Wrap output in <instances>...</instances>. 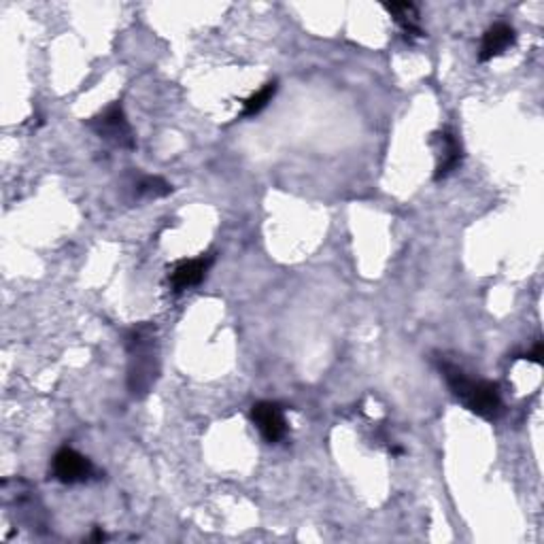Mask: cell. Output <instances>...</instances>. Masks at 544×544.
Listing matches in <instances>:
<instances>
[{
    "instance_id": "obj_11",
    "label": "cell",
    "mask_w": 544,
    "mask_h": 544,
    "mask_svg": "<svg viewBox=\"0 0 544 544\" xmlns=\"http://www.w3.org/2000/svg\"><path fill=\"white\" fill-rule=\"evenodd\" d=\"M136 191H139V196L157 198V196L170 194V185L166 183V181H162L160 177H145L136 183Z\"/></svg>"
},
{
    "instance_id": "obj_5",
    "label": "cell",
    "mask_w": 544,
    "mask_h": 544,
    "mask_svg": "<svg viewBox=\"0 0 544 544\" xmlns=\"http://www.w3.org/2000/svg\"><path fill=\"white\" fill-rule=\"evenodd\" d=\"M251 419L266 442H279L287 434V421L283 408L276 402H258L251 408Z\"/></svg>"
},
{
    "instance_id": "obj_12",
    "label": "cell",
    "mask_w": 544,
    "mask_h": 544,
    "mask_svg": "<svg viewBox=\"0 0 544 544\" xmlns=\"http://www.w3.org/2000/svg\"><path fill=\"white\" fill-rule=\"evenodd\" d=\"M542 343H536V347H534V351H531V353H527V360L530 361H534V364H540L542 361Z\"/></svg>"
},
{
    "instance_id": "obj_8",
    "label": "cell",
    "mask_w": 544,
    "mask_h": 544,
    "mask_svg": "<svg viewBox=\"0 0 544 544\" xmlns=\"http://www.w3.org/2000/svg\"><path fill=\"white\" fill-rule=\"evenodd\" d=\"M514 41H517V34H514L513 28L497 21V24H493L489 30L485 32L483 43H480L479 60L489 62L493 58H497V55H502L508 47H513Z\"/></svg>"
},
{
    "instance_id": "obj_1",
    "label": "cell",
    "mask_w": 544,
    "mask_h": 544,
    "mask_svg": "<svg viewBox=\"0 0 544 544\" xmlns=\"http://www.w3.org/2000/svg\"><path fill=\"white\" fill-rule=\"evenodd\" d=\"M440 370L445 374V381L449 385L451 394L462 402L474 415L483 419H497L502 412V398L497 385L487 381H474L459 370L457 366L440 364Z\"/></svg>"
},
{
    "instance_id": "obj_4",
    "label": "cell",
    "mask_w": 544,
    "mask_h": 544,
    "mask_svg": "<svg viewBox=\"0 0 544 544\" xmlns=\"http://www.w3.org/2000/svg\"><path fill=\"white\" fill-rule=\"evenodd\" d=\"M51 472H54L55 480H60V483L77 485V483H85V480L94 474V466L88 457L81 455V453L64 446V449H60L54 455Z\"/></svg>"
},
{
    "instance_id": "obj_7",
    "label": "cell",
    "mask_w": 544,
    "mask_h": 544,
    "mask_svg": "<svg viewBox=\"0 0 544 544\" xmlns=\"http://www.w3.org/2000/svg\"><path fill=\"white\" fill-rule=\"evenodd\" d=\"M211 255H202V258L179 262L173 268V272H170V285L174 287V292H183V289L198 285V283L204 279V275H207V270L211 268Z\"/></svg>"
},
{
    "instance_id": "obj_9",
    "label": "cell",
    "mask_w": 544,
    "mask_h": 544,
    "mask_svg": "<svg viewBox=\"0 0 544 544\" xmlns=\"http://www.w3.org/2000/svg\"><path fill=\"white\" fill-rule=\"evenodd\" d=\"M385 9L389 11L391 15H394V20L398 21L402 26V30L406 34H411V37H421V28L417 24V7L411 3H391L385 4Z\"/></svg>"
},
{
    "instance_id": "obj_2",
    "label": "cell",
    "mask_w": 544,
    "mask_h": 544,
    "mask_svg": "<svg viewBox=\"0 0 544 544\" xmlns=\"http://www.w3.org/2000/svg\"><path fill=\"white\" fill-rule=\"evenodd\" d=\"M126 349L130 355L128 366V387L132 395H143L151 389L157 377L156 338L151 326H139L128 332Z\"/></svg>"
},
{
    "instance_id": "obj_10",
    "label": "cell",
    "mask_w": 544,
    "mask_h": 544,
    "mask_svg": "<svg viewBox=\"0 0 544 544\" xmlns=\"http://www.w3.org/2000/svg\"><path fill=\"white\" fill-rule=\"evenodd\" d=\"M275 92H276V83L270 81L266 83L259 92H255L253 96H249V98L245 100V106H242V115L245 117H253L258 115L259 111H264L266 106H268V102L275 98Z\"/></svg>"
},
{
    "instance_id": "obj_3",
    "label": "cell",
    "mask_w": 544,
    "mask_h": 544,
    "mask_svg": "<svg viewBox=\"0 0 544 544\" xmlns=\"http://www.w3.org/2000/svg\"><path fill=\"white\" fill-rule=\"evenodd\" d=\"M89 128H92L94 132L100 136V139L109 140V143H113V145L126 147V149H132L134 147L132 128H130L126 113H123L119 102L106 106L100 115L89 119Z\"/></svg>"
},
{
    "instance_id": "obj_6",
    "label": "cell",
    "mask_w": 544,
    "mask_h": 544,
    "mask_svg": "<svg viewBox=\"0 0 544 544\" xmlns=\"http://www.w3.org/2000/svg\"><path fill=\"white\" fill-rule=\"evenodd\" d=\"M434 145H436V174L434 179L440 181L445 177H449L459 166V160H462V147H459V140L455 139V134L451 132H436L434 134Z\"/></svg>"
}]
</instances>
